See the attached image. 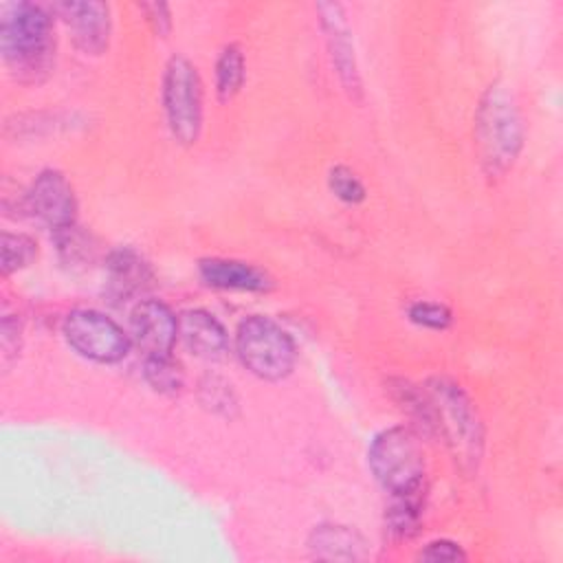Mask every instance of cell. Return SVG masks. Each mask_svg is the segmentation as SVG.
I'll return each instance as SVG.
<instances>
[{
    "label": "cell",
    "instance_id": "cell-27",
    "mask_svg": "<svg viewBox=\"0 0 563 563\" xmlns=\"http://www.w3.org/2000/svg\"><path fill=\"white\" fill-rule=\"evenodd\" d=\"M139 9L145 13V18L156 35L165 37L172 31V13L165 2H141Z\"/></svg>",
    "mask_w": 563,
    "mask_h": 563
},
{
    "label": "cell",
    "instance_id": "cell-11",
    "mask_svg": "<svg viewBox=\"0 0 563 563\" xmlns=\"http://www.w3.org/2000/svg\"><path fill=\"white\" fill-rule=\"evenodd\" d=\"M130 336L145 356H172L178 339V319L158 299L139 301L130 312Z\"/></svg>",
    "mask_w": 563,
    "mask_h": 563
},
{
    "label": "cell",
    "instance_id": "cell-24",
    "mask_svg": "<svg viewBox=\"0 0 563 563\" xmlns=\"http://www.w3.org/2000/svg\"><path fill=\"white\" fill-rule=\"evenodd\" d=\"M407 317H409V321H413L416 325L427 328V330H446L453 321V314L444 303L427 301V299L413 301L407 308Z\"/></svg>",
    "mask_w": 563,
    "mask_h": 563
},
{
    "label": "cell",
    "instance_id": "cell-17",
    "mask_svg": "<svg viewBox=\"0 0 563 563\" xmlns=\"http://www.w3.org/2000/svg\"><path fill=\"white\" fill-rule=\"evenodd\" d=\"M422 495H396L385 510V530L394 541H407L418 532Z\"/></svg>",
    "mask_w": 563,
    "mask_h": 563
},
{
    "label": "cell",
    "instance_id": "cell-9",
    "mask_svg": "<svg viewBox=\"0 0 563 563\" xmlns=\"http://www.w3.org/2000/svg\"><path fill=\"white\" fill-rule=\"evenodd\" d=\"M317 11H319V22L325 33V44H328V53H330L336 77L343 90L352 99H361V90H363L361 75H358L352 33L345 22L343 7L336 2H319Z\"/></svg>",
    "mask_w": 563,
    "mask_h": 563
},
{
    "label": "cell",
    "instance_id": "cell-13",
    "mask_svg": "<svg viewBox=\"0 0 563 563\" xmlns=\"http://www.w3.org/2000/svg\"><path fill=\"white\" fill-rule=\"evenodd\" d=\"M200 279L220 290H242V292H266L273 282L271 277L246 262L224 260V257H205L198 262Z\"/></svg>",
    "mask_w": 563,
    "mask_h": 563
},
{
    "label": "cell",
    "instance_id": "cell-20",
    "mask_svg": "<svg viewBox=\"0 0 563 563\" xmlns=\"http://www.w3.org/2000/svg\"><path fill=\"white\" fill-rule=\"evenodd\" d=\"M198 398L211 413L231 418L238 411V396L231 383L218 374H207L198 385Z\"/></svg>",
    "mask_w": 563,
    "mask_h": 563
},
{
    "label": "cell",
    "instance_id": "cell-21",
    "mask_svg": "<svg viewBox=\"0 0 563 563\" xmlns=\"http://www.w3.org/2000/svg\"><path fill=\"white\" fill-rule=\"evenodd\" d=\"M37 257V244L24 233H2L0 240V271L9 277L15 271L26 268Z\"/></svg>",
    "mask_w": 563,
    "mask_h": 563
},
{
    "label": "cell",
    "instance_id": "cell-7",
    "mask_svg": "<svg viewBox=\"0 0 563 563\" xmlns=\"http://www.w3.org/2000/svg\"><path fill=\"white\" fill-rule=\"evenodd\" d=\"M62 334L84 358L95 363H117L130 350V336L103 312L79 308L66 314Z\"/></svg>",
    "mask_w": 563,
    "mask_h": 563
},
{
    "label": "cell",
    "instance_id": "cell-10",
    "mask_svg": "<svg viewBox=\"0 0 563 563\" xmlns=\"http://www.w3.org/2000/svg\"><path fill=\"white\" fill-rule=\"evenodd\" d=\"M51 13H57L70 29L75 46L84 55H101L110 42V7L106 2H55Z\"/></svg>",
    "mask_w": 563,
    "mask_h": 563
},
{
    "label": "cell",
    "instance_id": "cell-15",
    "mask_svg": "<svg viewBox=\"0 0 563 563\" xmlns=\"http://www.w3.org/2000/svg\"><path fill=\"white\" fill-rule=\"evenodd\" d=\"M308 548L314 559L356 561L363 556L365 539L347 526L321 523V526H314V530L310 532Z\"/></svg>",
    "mask_w": 563,
    "mask_h": 563
},
{
    "label": "cell",
    "instance_id": "cell-22",
    "mask_svg": "<svg viewBox=\"0 0 563 563\" xmlns=\"http://www.w3.org/2000/svg\"><path fill=\"white\" fill-rule=\"evenodd\" d=\"M55 242H57V251H59L64 264L75 266V264H84V262L92 260L95 249L90 244V238L86 233H81L77 224L55 231Z\"/></svg>",
    "mask_w": 563,
    "mask_h": 563
},
{
    "label": "cell",
    "instance_id": "cell-26",
    "mask_svg": "<svg viewBox=\"0 0 563 563\" xmlns=\"http://www.w3.org/2000/svg\"><path fill=\"white\" fill-rule=\"evenodd\" d=\"M420 561H466V552L462 550L460 543L449 541V539H435L431 543H427L420 554Z\"/></svg>",
    "mask_w": 563,
    "mask_h": 563
},
{
    "label": "cell",
    "instance_id": "cell-2",
    "mask_svg": "<svg viewBox=\"0 0 563 563\" xmlns=\"http://www.w3.org/2000/svg\"><path fill=\"white\" fill-rule=\"evenodd\" d=\"M475 143L486 176H504L523 145V121L512 92L495 81L482 95L475 112Z\"/></svg>",
    "mask_w": 563,
    "mask_h": 563
},
{
    "label": "cell",
    "instance_id": "cell-25",
    "mask_svg": "<svg viewBox=\"0 0 563 563\" xmlns=\"http://www.w3.org/2000/svg\"><path fill=\"white\" fill-rule=\"evenodd\" d=\"M20 343H22V325L18 317L4 314L0 323V350H2V367L4 372L11 367V363L20 354Z\"/></svg>",
    "mask_w": 563,
    "mask_h": 563
},
{
    "label": "cell",
    "instance_id": "cell-16",
    "mask_svg": "<svg viewBox=\"0 0 563 563\" xmlns=\"http://www.w3.org/2000/svg\"><path fill=\"white\" fill-rule=\"evenodd\" d=\"M389 394L394 398V402L424 431V433H433L438 431V422H435V411L431 405V398L427 394V389L422 391L418 385L405 380V378H394L389 380Z\"/></svg>",
    "mask_w": 563,
    "mask_h": 563
},
{
    "label": "cell",
    "instance_id": "cell-1",
    "mask_svg": "<svg viewBox=\"0 0 563 563\" xmlns=\"http://www.w3.org/2000/svg\"><path fill=\"white\" fill-rule=\"evenodd\" d=\"M0 51L9 73L22 84H40L55 64L51 9L35 2H13L0 20Z\"/></svg>",
    "mask_w": 563,
    "mask_h": 563
},
{
    "label": "cell",
    "instance_id": "cell-14",
    "mask_svg": "<svg viewBox=\"0 0 563 563\" xmlns=\"http://www.w3.org/2000/svg\"><path fill=\"white\" fill-rule=\"evenodd\" d=\"M178 336L191 354L202 358H216L229 345V334L224 325L213 314L200 308L185 310L178 317Z\"/></svg>",
    "mask_w": 563,
    "mask_h": 563
},
{
    "label": "cell",
    "instance_id": "cell-4",
    "mask_svg": "<svg viewBox=\"0 0 563 563\" xmlns=\"http://www.w3.org/2000/svg\"><path fill=\"white\" fill-rule=\"evenodd\" d=\"M367 464L391 497L424 493V451L418 433L409 427H389L376 433L367 449Z\"/></svg>",
    "mask_w": 563,
    "mask_h": 563
},
{
    "label": "cell",
    "instance_id": "cell-3",
    "mask_svg": "<svg viewBox=\"0 0 563 563\" xmlns=\"http://www.w3.org/2000/svg\"><path fill=\"white\" fill-rule=\"evenodd\" d=\"M427 394L435 411L438 431L444 435L457 464L466 473L477 471L484 451V429L473 400L455 380L444 376L429 378Z\"/></svg>",
    "mask_w": 563,
    "mask_h": 563
},
{
    "label": "cell",
    "instance_id": "cell-18",
    "mask_svg": "<svg viewBox=\"0 0 563 563\" xmlns=\"http://www.w3.org/2000/svg\"><path fill=\"white\" fill-rule=\"evenodd\" d=\"M246 77V68H244V55L235 44H229L218 62H216V92L220 101H231Z\"/></svg>",
    "mask_w": 563,
    "mask_h": 563
},
{
    "label": "cell",
    "instance_id": "cell-23",
    "mask_svg": "<svg viewBox=\"0 0 563 563\" xmlns=\"http://www.w3.org/2000/svg\"><path fill=\"white\" fill-rule=\"evenodd\" d=\"M328 187L339 200H343L347 205H358L365 200V187H363L361 178L345 165H336L330 169Z\"/></svg>",
    "mask_w": 563,
    "mask_h": 563
},
{
    "label": "cell",
    "instance_id": "cell-12",
    "mask_svg": "<svg viewBox=\"0 0 563 563\" xmlns=\"http://www.w3.org/2000/svg\"><path fill=\"white\" fill-rule=\"evenodd\" d=\"M152 279L150 264L130 246L114 249L106 260V295L117 303L143 292Z\"/></svg>",
    "mask_w": 563,
    "mask_h": 563
},
{
    "label": "cell",
    "instance_id": "cell-5",
    "mask_svg": "<svg viewBox=\"0 0 563 563\" xmlns=\"http://www.w3.org/2000/svg\"><path fill=\"white\" fill-rule=\"evenodd\" d=\"M235 352L242 365L262 380L286 378L297 358L290 334L262 314H253L238 325Z\"/></svg>",
    "mask_w": 563,
    "mask_h": 563
},
{
    "label": "cell",
    "instance_id": "cell-6",
    "mask_svg": "<svg viewBox=\"0 0 563 563\" xmlns=\"http://www.w3.org/2000/svg\"><path fill=\"white\" fill-rule=\"evenodd\" d=\"M163 108L172 136L180 145H194L202 130V81L196 66L183 57H169L163 73Z\"/></svg>",
    "mask_w": 563,
    "mask_h": 563
},
{
    "label": "cell",
    "instance_id": "cell-19",
    "mask_svg": "<svg viewBox=\"0 0 563 563\" xmlns=\"http://www.w3.org/2000/svg\"><path fill=\"white\" fill-rule=\"evenodd\" d=\"M143 376L147 385L163 396H176L185 385L183 369L172 356H145Z\"/></svg>",
    "mask_w": 563,
    "mask_h": 563
},
{
    "label": "cell",
    "instance_id": "cell-8",
    "mask_svg": "<svg viewBox=\"0 0 563 563\" xmlns=\"http://www.w3.org/2000/svg\"><path fill=\"white\" fill-rule=\"evenodd\" d=\"M22 209L53 231L75 224L77 198L68 178L57 169H44L35 176L22 198Z\"/></svg>",
    "mask_w": 563,
    "mask_h": 563
}]
</instances>
